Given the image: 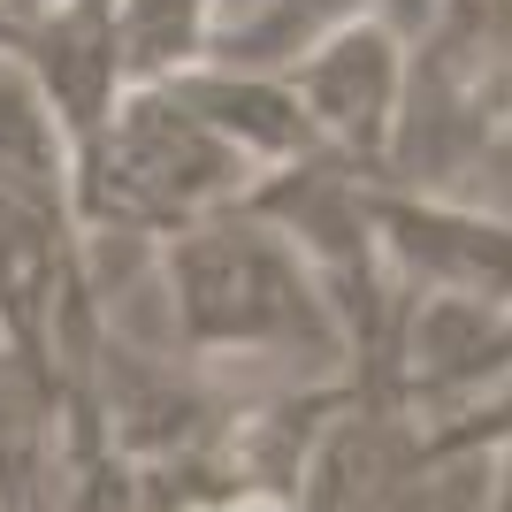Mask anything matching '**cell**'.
Wrapping results in <instances>:
<instances>
[{
  "mask_svg": "<svg viewBox=\"0 0 512 512\" xmlns=\"http://www.w3.org/2000/svg\"><path fill=\"white\" fill-rule=\"evenodd\" d=\"M161 268L176 291V337L192 360H222V352H337V306L306 268V253L253 207H214L199 222L161 237Z\"/></svg>",
  "mask_w": 512,
  "mask_h": 512,
  "instance_id": "1",
  "label": "cell"
}]
</instances>
